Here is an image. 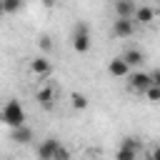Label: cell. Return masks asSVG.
<instances>
[{"label": "cell", "instance_id": "obj_1", "mask_svg": "<svg viewBox=\"0 0 160 160\" xmlns=\"http://www.w3.org/2000/svg\"><path fill=\"white\" fill-rule=\"evenodd\" d=\"M0 118H2V122L10 125L12 130L25 125V110H22V105H20L18 100H8L5 108H2V112H0Z\"/></svg>", "mask_w": 160, "mask_h": 160}, {"label": "cell", "instance_id": "obj_2", "mask_svg": "<svg viewBox=\"0 0 160 160\" xmlns=\"http://www.w3.org/2000/svg\"><path fill=\"white\" fill-rule=\"evenodd\" d=\"M72 50L75 52H88L90 50V30L85 22H78L72 28Z\"/></svg>", "mask_w": 160, "mask_h": 160}, {"label": "cell", "instance_id": "obj_3", "mask_svg": "<svg viewBox=\"0 0 160 160\" xmlns=\"http://www.w3.org/2000/svg\"><path fill=\"white\" fill-rule=\"evenodd\" d=\"M140 148H142V142H140L138 138H125V140L120 142L118 152H115V160H135L138 152H140Z\"/></svg>", "mask_w": 160, "mask_h": 160}, {"label": "cell", "instance_id": "obj_4", "mask_svg": "<svg viewBox=\"0 0 160 160\" xmlns=\"http://www.w3.org/2000/svg\"><path fill=\"white\" fill-rule=\"evenodd\" d=\"M128 85H130V90H135V92H148V88L152 85V78H150V72H142V70H138V72H130L128 75Z\"/></svg>", "mask_w": 160, "mask_h": 160}, {"label": "cell", "instance_id": "obj_5", "mask_svg": "<svg viewBox=\"0 0 160 160\" xmlns=\"http://www.w3.org/2000/svg\"><path fill=\"white\" fill-rule=\"evenodd\" d=\"M58 148H60V140H55V138L42 140L40 148H38V160H52L55 152H58Z\"/></svg>", "mask_w": 160, "mask_h": 160}, {"label": "cell", "instance_id": "obj_6", "mask_svg": "<svg viewBox=\"0 0 160 160\" xmlns=\"http://www.w3.org/2000/svg\"><path fill=\"white\" fill-rule=\"evenodd\" d=\"M132 32H135V22H132V20H120V18H118V20L112 22V35H115V38H130Z\"/></svg>", "mask_w": 160, "mask_h": 160}, {"label": "cell", "instance_id": "obj_7", "mask_svg": "<svg viewBox=\"0 0 160 160\" xmlns=\"http://www.w3.org/2000/svg\"><path fill=\"white\" fill-rule=\"evenodd\" d=\"M108 70H110V75H112V78H125V75H130V68H128V62H125L120 55L110 60Z\"/></svg>", "mask_w": 160, "mask_h": 160}, {"label": "cell", "instance_id": "obj_8", "mask_svg": "<svg viewBox=\"0 0 160 160\" xmlns=\"http://www.w3.org/2000/svg\"><path fill=\"white\" fill-rule=\"evenodd\" d=\"M135 8H138V5H132L130 0H118V2H115V12H118L120 20H132Z\"/></svg>", "mask_w": 160, "mask_h": 160}, {"label": "cell", "instance_id": "obj_9", "mask_svg": "<svg viewBox=\"0 0 160 160\" xmlns=\"http://www.w3.org/2000/svg\"><path fill=\"white\" fill-rule=\"evenodd\" d=\"M152 18H155V8H150V5H138V8H135L132 20H138V22L148 25V22H152Z\"/></svg>", "mask_w": 160, "mask_h": 160}, {"label": "cell", "instance_id": "obj_10", "mask_svg": "<svg viewBox=\"0 0 160 160\" xmlns=\"http://www.w3.org/2000/svg\"><path fill=\"white\" fill-rule=\"evenodd\" d=\"M122 60L128 62V68H140V65L145 62V52L138 50V48H132V50H128V52L122 55Z\"/></svg>", "mask_w": 160, "mask_h": 160}, {"label": "cell", "instance_id": "obj_11", "mask_svg": "<svg viewBox=\"0 0 160 160\" xmlns=\"http://www.w3.org/2000/svg\"><path fill=\"white\" fill-rule=\"evenodd\" d=\"M10 138H12V142H20V145H25V142H30V140H32V130H30L28 125H22V128H15Z\"/></svg>", "mask_w": 160, "mask_h": 160}, {"label": "cell", "instance_id": "obj_12", "mask_svg": "<svg viewBox=\"0 0 160 160\" xmlns=\"http://www.w3.org/2000/svg\"><path fill=\"white\" fill-rule=\"evenodd\" d=\"M30 70H32L35 75L45 78V75L50 72V62H48L45 58H35V60H30Z\"/></svg>", "mask_w": 160, "mask_h": 160}, {"label": "cell", "instance_id": "obj_13", "mask_svg": "<svg viewBox=\"0 0 160 160\" xmlns=\"http://www.w3.org/2000/svg\"><path fill=\"white\" fill-rule=\"evenodd\" d=\"M38 100H40L42 108H52V102H55V90H52V88H40V90H38Z\"/></svg>", "mask_w": 160, "mask_h": 160}, {"label": "cell", "instance_id": "obj_14", "mask_svg": "<svg viewBox=\"0 0 160 160\" xmlns=\"http://www.w3.org/2000/svg\"><path fill=\"white\" fill-rule=\"evenodd\" d=\"M70 102H72V108H75V110L88 108V98H85L82 92H72V95H70Z\"/></svg>", "mask_w": 160, "mask_h": 160}, {"label": "cell", "instance_id": "obj_15", "mask_svg": "<svg viewBox=\"0 0 160 160\" xmlns=\"http://www.w3.org/2000/svg\"><path fill=\"white\" fill-rule=\"evenodd\" d=\"M22 8L20 0H2V12H18Z\"/></svg>", "mask_w": 160, "mask_h": 160}, {"label": "cell", "instance_id": "obj_16", "mask_svg": "<svg viewBox=\"0 0 160 160\" xmlns=\"http://www.w3.org/2000/svg\"><path fill=\"white\" fill-rule=\"evenodd\" d=\"M145 98H148L150 102H160V88L150 85V88H148V92H145Z\"/></svg>", "mask_w": 160, "mask_h": 160}, {"label": "cell", "instance_id": "obj_17", "mask_svg": "<svg viewBox=\"0 0 160 160\" xmlns=\"http://www.w3.org/2000/svg\"><path fill=\"white\" fill-rule=\"evenodd\" d=\"M52 160H70V150L65 148V145H60L58 148V152H55V158Z\"/></svg>", "mask_w": 160, "mask_h": 160}, {"label": "cell", "instance_id": "obj_18", "mask_svg": "<svg viewBox=\"0 0 160 160\" xmlns=\"http://www.w3.org/2000/svg\"><path fill=\"white\" fill-rule=\"evenodd\" d=\"M38 42H40V48H42V50H50V48H52V42H50V38H48V35H42Z\"/></svg>", "mask_w": 160, "mask_h": 160}, {"label": "cell", "instance_id": "obj_19", "mask_svg": "<svg viewBox=\"0 0 160 160\" xmlns=\"http://www.w3.org/2000/svg\"><path fill=\"white\" fill-rule=\"evenodd\" d=\"M150 78H152V85H155V88H160V68H158V70H155Z\"/></svg>", "mask_w": 160, "mask_h": 160}, {"label": "cell", "instance_id": "obj_20", "mask_svg": "<svg viewBox=\"0 0 160 160\" xmlns=\"http://www.w3.org/2000/svg\"><path fill=\"white\" fill-rule=\"evenodd\" d=\"M148 160H160V145H158V148L150 152V158H148Z\"/></svg>", "mask_w": 160, "mask_h": 160}, {"label": "cell", "instance_id": "obj_21", "mask_svg": "<svg viewBox=\"0 0 160 160\" xmlns=\"http://www.w3.org/2000/svg\"><path fill=\"white\" fill-rule=\"evenodd\" d=\"M0 15H2V0H0Z\"/></svg>", "mask_w": 160, "mask_h": 160}]
</instances>
